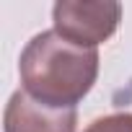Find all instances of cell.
Here are the masks:
<instances>
[{"label":"cell","instance_id":"obj_3","mask_svg":"<svg viewBox=\"0 0 132 132\" xmlns=\"http://www.w3.org/2000/svg\"><path fill=\"white\" fill-rule=\"evenodd\" d=\"M75 109H49L26 91H16L8 98L3 117V132H75Z\"/></svg>","mask_w":132,"mask_h":132},{"label":"cell","instance_id":"obj_4","mask_svg":"<svg viewBox=\"0 0 132 132\" xmlns=\"http://www.w3.org/2000/svg\"><path fill=\"white\" fill-rule=\"evenodd\" d=\"M83 132H132V111H117L93 119Z\"/></svg>","mask_w":132,"mask_h":132},{"label":"cell","instance_id":"obj_1","mask_svg":"<svg viewBox=\"0 0 132 132\" xmlns=\"http://www.w3.org/2000/svg\"><path fill=\"white\" fill-rule=\"evenodd\" d=\"M21 91L49 109H75L98 78V52L62 39L54 29L36 34L18 60Z\"/></svg>","mask_w":132,"mask_h":132},{"label":"cell","instance_id":"obj_2","mask_svg":"<svg viewBox=\"0 0 132 132\" xmlns=\"http://www.w3.org/2000/svg\"><path fill=\"white\" fill-rule=\"evenodd\" d=\"M122 5L114 0H60L52 8L54 31L78 47L96 49L114 36Z\"/></svg>","mask_w":132,"mask_h":132}]
</instances>
